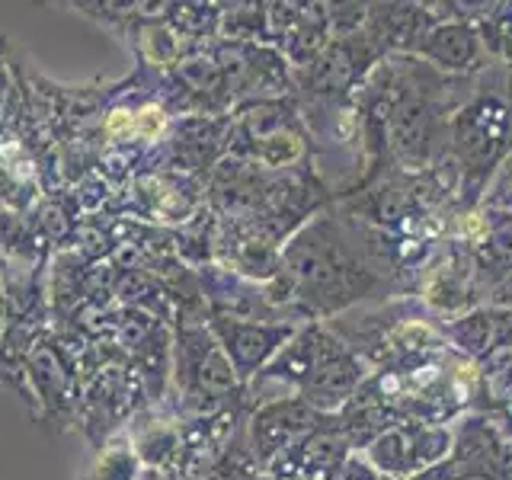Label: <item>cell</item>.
<instances>
[{
	"mask_svg": "<svg viewBox=\"0 0 512 480\" xmlns=\"http://www.w3.org/2000/svg\"><path fill=\"white\" fill-rule=\"evenodd\" d=\"M509 68L493 64L477 74L474 93L448 122V160L458 167V205H480L493 173L512 151V109L506 100Z\"/></svg>",
	"mask_w": 512,
	"mask_h": 480,
	"instance_id": "cell-3",
	"label": "cell"
},
{
	"mask_svg": "<svg viewBox=\"0 0 512 480\" xmlns=\"http://www.w3.org/2000/svg\"><path fill=\"white\" fill-rule=\"evenodd\" d=\"M231 154V116L173 119L167 135L151 148L148 170H167L205 180Z\"/></svg>",
	"mask_w": 512,
	"mask_h": 480,
	"instance_id": "cell-10",
	"label": "cell"
},
{
	"mask_svg": "<svg viewBox=\"0 0 512 480\" xmlns=\"http://www.w3.org/2000/svg\"><path fill=\"white\" fill-rule=\"evenodd\" d=\"M442 4H368L365 36L372 39L384 58H407L426 39V32L442 20Z\"/></svg>",
	"mask_w": 512,
	"mask_h": 480,
	"instance_id": "cell-17",
	"label": "cell"
},
{
	"mask_svg": "<svg viewBox=\"0 0 512 480\" xmlns=\"http://www.w3.org/2000/svg\"><path fill=\"white\" fill-rule=\"evenodd\" d=\"M442 10V20L426 32L413 58L426 61L429 68H436L445 77H477L493 68L477 26L461 20V16H452L445 4Z\"/></svg>",
	"mask_w": 512,
	"mask_h": 480,
	"instance_id": "cell-16",
	"label": "cell"
},
{
	"mask_svg": "<svg viewBox=\"0 0 512 480\" xmlns=\"http://www.w3.org/2000/svg\"><path fill=\"white\" fill-rule=\"evenodd\" d=\"M327 420V413L304 404L301 397H279L253 407L247 416V445L253 461L260 464V471H266L272 461L282 458L298 442H304Z\"/></svg>",
	"mask_w": 512,
	"mask_h": 480,
	"instance_id": "cell-13",
	"label": "cell"
},
{
	"mask_svg": "<svg viewBox=\"0 0 512 480\" xmlns=\"http://www.w3.org/2000/svg\"><path fill=\"white\" fill-rule=\"evenodd\" d=\"M7 327V295H4V282H0V336H4Z\"/></svg>",
	"mask_w": 512,
	"mask_h": 480,
	"instance_id": "cell-33",
	"label": "cell"
},
{
	"mask_svg": "<svg viewBox=\"0 0 512 480\" xmlns=\"http://www.w3.org/2000/svg\"><path fill=\"white\" fill-rule=\"evenodd\" d=\"M218 39L269 45L266 4H221V36Z\"/></svg>",
	"mask_w": 512,
	"mask_h": 480,
	"instance_id": "cell-26",
	"label": "cell"
},
{
	"mask_svg": "<svg viewBox=\"0 0 512 480\" xmlns=\"http://www.w3.org/2000/svg\"><path fill=\"white\" fill-rule=\"evenodd\" d=\"M212 55L221 64L224 84H228L234 106L250 100L295 96V71L279 48L218 39L212 42Z\"/></svg>",
	"mask_w": 512,
	"mask_h": 480,
	"instance_id": "cell-11",
	"label": "cell"
},
{
	"mask_svg": "<svg viewBox=\"0 0 512 480\" xmlns=\"http://www.w3.org/2000/svg\"><path fill=\"white\" fill-rule=\"evenodd\" d=\"M458 480H480V477H458Z\"/></svg>",
	"mask_w": 512,
	"mask_h": 480,
	"instance_id": "cell-35",
	"label": "cell"
},
{
	"mask_svg": "<svg viewBox=\"0 0 512 480\" xmlns=\"http://www.w3.org/2000/svg\"><path fill=\"white\" fill-rule=\"evenodd\" d=\"M487 304H493V308H503V311H512V266L506 269V276L493 285Z\"/></svg>",
	"mask_w": 512,
	"mask_h": 480,
	"instance_id": "cell-30",
	"label": "cell"
},
{
	"mask_svg": "<svg viewBox=\"0 0 512 480\" xmlns=\"http://www.w3.org/2000/svg\"><path fill=\"white\" fill-rule=\"evenodd\" d=\"M80 349H84V340L77 333L48 330L23 359V378L32 397V420L48 432H55V436L77 429Z\"/></svg>",
	"mask_w": 512,
	"mask_h": 480,
	"instance_id": "cell-6",
	"label": "cell"
},
{
	"mask_svg": "<svg viewBox=\"0 0 512 480\" xmlns=\"http://www.w3.org/2000/svg\"><path fill=\"white\" fill-rule=\"evenodd\" d=\"M231 157L272 173L314 170L311 135L295 96L250 100L231 109Z\"/></svg>",
	"mask_w": 512,
	"mask_h": 480,
	"instance_id": "cell-5",
	"label": "cell"
},
{
	"mask_svg": "<svg viewBox=\"0 0 512 480\" xmlns=\"http://www.w3.org/2000/svg\"><path fill=\"white\" fill-rule=\"evenodd\" d=\"M455 445L452 461L458 477H480V480H512V445L493 413H464L452 423Z\"/></svg>",
	"mask_w": 512,
	"mask_h": 480,
	"instance_id": "cell-14",
	"label": "cell"
},
{
	"mask_svg": "<svg viewBox=\"0 0 512 480\" xmlns=\"http://www.w3.org/2000/svg\"><path fill=\"white\" fill-rule=\"evenodd\" d=\"M266 295L285 324L298 327L362 304L407 298L397 240L333 202L285 240L282 269L266 282Z\"/></svg>",
	"mask_w": 512,
	"mask_h": 480,
	"instance_id": "cell-1",
	"label": "cell"
},
{
	"mask_svg": "<svg viewBox=\"0 0 512 480\" xmlns=\"http://www.w3.org/2000/svg\"><path fill=\"white\" fill-rule=\"evenodd\" d=\"M260 477H263V471H260V464L253 461V455H250L247 429H244V436H240L215 464H208L205 471L186 474L180 480H260Z\"/></svg>",
	"mask_w": 512,
	"mask_h": 480,
	"instance_id": "cell-27",
	"label": "cell"
},
{
	"mask_svg": "<svg viewBox=\"0 0 512 480\" xmlns=\"http://www.w3.org/2000/svg\"><path fill=\"white\" fill-rule=\"evenodd\" d=\"M506 100H509V109H512V71H509V77H506ZM512 154V151H509Z\"/></svg>",
	"mask_w": 512,
	"mask_h": 480,
	"instance_id": "cell-34",
	"label": "cell"
},
{
	"mask_svg": "<svg viewBox=\"0 0 512 480\" xmlns=\"http://www.w3.org/2000/svg\"><path fill=\"white\" fill-rule=\"evenodd\" d=\"M327 13H330L333 39H346V36H356V32L365 29L368 4H356V0H349V4H327Z\"/></svg>",
	"mask_w": 512,
	"mask_h": 480,
	"instance_id": "cell-28",
	"label": "cell"
},
{
	"mask_svg": "<svg viewBox=\"0 0 512 480\" xmlns=\"http://www.w3.org/2000/svg\"><path fill=\"white\" fill-rule=\"evenodd\" d=\"M474 26L490 61L512 71V0H480Z\"/></svg>",
	"mask_w": 512,
	"mask_h": 480,
	"instance_id": "cell-24",
	"label": "cell"
},
{
	"mask_svg": "<svg viewBox=\"0 0 512 480\" xmlns=\"http://www.w3.org/2000/svg\"><path fill=\"white\" fill-rule=\"evenodd\" d=\"M144 471V464L138 461L132 442H128L125 432L112 436L100 452H93V464L84 474V480H138Z\"/></svg>",
	"mask_w": 512,
	"mask_h": 480,
	"instance_id": "cell-25",
	"label": "cell"
},
{
	"mask_svg": "<svg viewBox=\"0 0 512 480\" xmlns=\"http://www.w3.org/2000/svg\"><path fill=\"white\" fill-rule=\"evenodd\" d=\"M368 372L372 368L330 330V324L314 320L298 327L279 356L247 384L244 404L253 410L279 397H301L314 410L333 416L356 397Z\"/></svg>",
	"mask_w": 512,
	"mask_h": 480,
	"instance_id": "cell-2",
	"label": "cell"
},
{
	"mask_svg": "<svg viewBox=\"0 0 512 480\" xmlns=\"http://www.w3.org/2000/svg\"><path fill=\"white\" fill-rule=\"evenodd\" d=\"M202 295L208 304V317H231V320H256V324H285L269 304L266 285H256L234 276L215 263L199 266Z\"/></svg>",
	"mask_w": 512,
	"mask_h": 480,
	"instance_id": "cell-18",
	"label": "cell"
},
{
	"mask_svg": "<svg viewBox=\"0 0 512 480\" xmlns=\"http://www.w3.org/2000/svg\"><path fill=\"white\" fill-rule=\"evenodd\" d=\"M333 480H381V474L372 468V464L365 461L362 452H352V455L343 461V468L333 474Z\"/></svg>",
	"mask_w": 512,
	"mask_h": 480,
	"instance_id": "cell-29",
	"label": "cell"
},
{
	"mask_svg": "<svg viewBox=\"0 0 512 480\" xmlns=\"http://www.w3.org/2000/svg\"><path fill=\"white\" fill-rule=\"evenodd\" d=\"M164 407L180 423L247 407L244 384L208 330V320H173V368Z\"/></svg>",
	"mask_w": 512,
	"mask_h": 480,
	"instance_id": "cell-4",
	"label": "cell"
},
{
	"mask_svg": "<svg viewBox=\"0 0 512 480\" xmlns=\"http://www.w3.org/2000/svg\"><path fill=\"white\" fill-rule=\"evenodd\" d=\"M208 330L215 333V340L221 343L224 356L231 359L240 384L247 388L298 333V324H256V320L208 317Z\"/></svg>",
	"mask_w": 512,
	"mask_h": 480,
	"instance_id": "cell-15",
	"label": "cell"
},
{
	"mask_svg": "<svg viewBox=\"0 0 512 480\" xmlns=\"http://www.w3.org/2000/svg\"><path fill=\"white\" fill-rule=\"evenodd\" d=\"M509 327H512V311L493 308V304H480L474 311L439 320V333L445 346L471 362H477L484 352H490L493 343L500 340Z\"/></svg>",
	"mask_w": 512,
	"mask_h": 480,
	"instance_id": "cell-21",
	"label": "cell"
},
{
	"mask_svg": "<svg viewBox=\"0 0 512 480\" xmlns=\"http://www.w3.org/2000/svg\"><path fill=\"white\" fill-rule=\"evenodd\" d=\"M148 404L144 381L135 372L132 362H116L103 372L80 381V410H77V429L84 432L93 452L119 436L132 423V416Z\"/></svg>",
	"mask_w": 512,
	"mask_h": 480,
	"instance_id": "cell-7",
	"label": "cell"
},
{
	"mask_svg": "<svg viewBox=\"0 0 512 480\" xmlns=\"http://www.w3.org/2000/svg\"><path fill=\"white\" fill-rule=\"evenodd\" d=\"M349 455H352V448L330 416V420L317 432H311L308 439L272 461L263 474L269 480H333V474L343 468V461Z\"/></svg>",
	"mask_w": 512,
	"mask_h": 480,
	"instance_id": "cell-20",
	"label": "cell"
},
{
	"mask_svg": "<svg viewBox=\"0 0 512 480\" xmlns=\"http://www.w3.org/2000/svg\"><path fill=\"white\" fill-rule=\"evenodd\" d=\"M381 61L384 52L365 36V29L346 39H330L308 68L295 71V96L298 100H352Z\"/></svg>",
	"mask_w": 512,
	"mask_h": 480,
	"instance_id": "cell-9",
	"label": "cell"
},
{
	"mask_svg": "<svg viewBox=\"0 0 512 480\" xmlns=\"http://www.w3.org/2000/svg\"><path fill=\"white\" fill-rule=\"evenodd\" d=\"M452 445V426L397 423L388 432H381L362 455L384 480H407L452 458Z\"/></svg>",
	"mask_w": 512,
	"mask_h": 480,
	"instance_id": "cell-12",
	"label": "cell"
},
{
	"mask_svg": "<svg viewBox=\"0 0 512 480\" xmlns=\"http://www.w3.org/2000/svg\"><path fill=\"white\" fill-rule=\"evenodd\" d=\"M212 263L247 282L266 285L276 279L282 269V247L266 240L263 234L244 228V224L218 221Z\"/></svg>",
	"mask_w": 512,
	"mask_h": 480,
	"instance_id": "cell-19",
	"label": "cell"
},
{
	"mask_svg": "<svg viewBox=\"0 0 512 480\" xmlns=\"http://www.w3.org/2000/svg\"><path fill=\"white\" fill-rule=\"evenodd\" d=\"M164 20L189 48H205L221 36V4H167Z\"/></svg>",
	"mask_w": 512,
	"mask_h": 480,
	"instance_id": "cell-23",
	"label": "cell"
},
{
	"mask_svg": "<svg viewBox=\"0 0 512 480\" xmlns=\"http://www.w3.org/2000/svg\"><path fill=\"white\" fill-rule=\"evenodd\" d=\"M138 480H180V474H173V471H160V468H144L138 474Z\"/></svg>",
	"mask_w": 512,
	"mask_h": 480,
	"instance_id": "cell-32",
	"label": "cell"
},
{
	"mask_svg": "<svg viewBox=\"0 0 512 480\" xmlns=\"http://www.w3.org/2000/svg\"><path fill=\"white\" fill-rule=\"evenodd\" d=\"M416 298L439 320L487 304L490 282L477 263V253L458 244H442L416 276Z\"/></svg>",
	"mask_w": 512,
	"mask_h": 480,
	"instance_id": "cell-8",
	"label": "cell"
},
{
	"mask_svg": "<svg viewBox=\"0 0 512 480\" xmlns=\"http://www.w3.org/2000/svg\"><path fill=\"white\" fill-rule=\"evenodd\" d=\"M407 480H458V471H455L452 461H442V464H436V468L420 471V474H413Z\"/></svg>",
	"mask_w": 512,
	"mask_h": 480,
	"instance_id": "cell-31",
	"label": "cell"
},
{
	"mask_svg": "<svg viewBox=\"0 0 512 480\" xmlns=\"http://www.w3.org/2000/svg\"><path fill=\"white\" fill-rule=\"evenodd\" d=\"M333 32H330V13H327V4H301V13L295 26L288 29V36L279 42V52L285 55V61L292 64V71H301L308 68V64L324 52L330 45Z\"/></svg>",
	"mask_w": 512,
	"mask_h": 480,
	"instance_id": "cell-22",
	"label": "cell"
}]
</instances>
